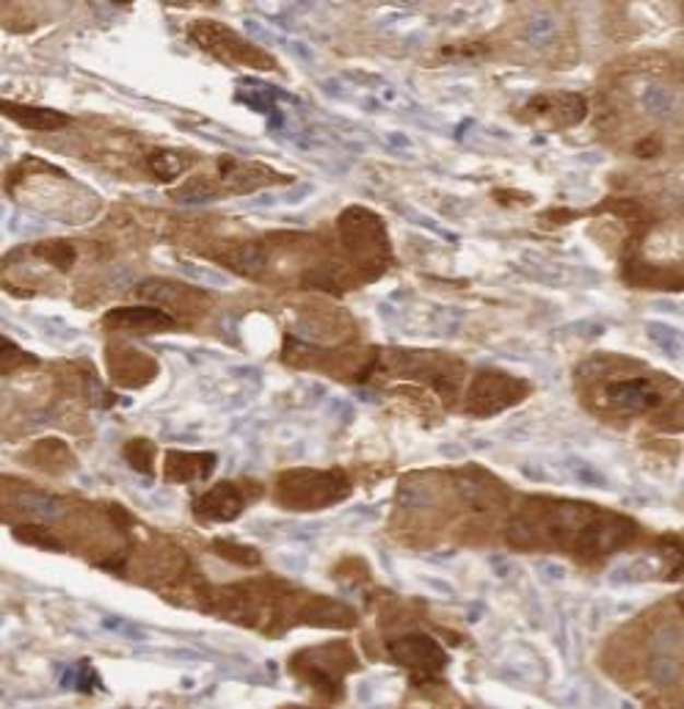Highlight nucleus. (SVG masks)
Instances as JSON below:
<instances>
[{
    "label": "nucleus",
    "mask_w": 684,
    "mask_h": 709,
    "mask_svg": "<svg viewBox=\"0 0 684 709\" xmlns=\"http://www.w3.org/2000/svg\"><path fill=\"white\" fill-rule=\"evenodd\" d=\"M20 541H28V544H36V547H47V550H61V544L52 539L50 530L45 528H34V524H25V528L17 530Z\"/></svg>",
    "instance_id": "21"
},
{
    "label": "nucleus",
    "mask_w": 684,
    "mask_h": 709,
    "mask_svg": "<svg viewBox=\"0 0 684 709\" xmlns=\"http://www.w3.org/2000/svg\"><path fill=\"white\" fill-rule=\"evenodd\" d=\"M219 553L224 555V558L235 560V564H244V566H257L260 564V555L255 553V550L249 547H233V544H219Z\"/></svg>",
    "instance_id": "22"
},
{
    "label": "nucleus",
    "mask_w": 684,
    "mask_h": 709,
    "mask_svg": "<svg viewBox=\"0 0 684 709\" xmlns=\"http://www.w3.org/2000/svg\"><path fill=\"white\" fill-rule=\"evenodd\" d=\"M524 395H528V385L524 381L505 376V373L488 370L481 373L472 381L470 392H467V409L472 414H477V417H488V414H497L503 409L519 403Z\"/></svg>",
    "instance_id": "7"
},
{
    "label": "nucleus",
    "mask_w": 684,
    "mask_h": 709,
    "mask_svg": "<svg viewBox=\"0 0 684 709\" xmlns=\"http://www.w3.org/2000/svg\"><path fill=\"white\" fill-rule=\"evenodd\" d=\"M389 654H392L394 663L412 671L417 682L434 680L447 665V654L428 635H406V638L394 640V643H389Z\"/></svg>",
    "instance_id": "8"
},
{
    "label": "nucleus",
    "mask_w": 684,
    "mask_h": 709,
    "mask_svg": "<svg viewBox=\"0 0 684 709\" xmlns=\"http://www.w3.org/2000/svg\"><path fill=\"white\" fill-rule=\"evenodd\" d=\"M31 461H34L39 470H56V466L70 464V450L61 442H39L31 453Z\"/></svg>",
    "instance_id": "18"
},
{
    "label": "nucleus",
    "mask_w": 684,
    "mask_h": 709,
    "mask_svg": "<svg viewBox=\"0 0 684 709\" xmlns=\"http://www.w3.org/2000/svg\"><path fill=\"white\" fill-rule=\"evenodd\" d=\"M662 403H665V395H662L657 378H602V385H599V406L613 409L618 414H644L660 409Z\"/></svg>",
    "instance_id": "5"
},
{
    "label": "nucleus",
    "mask_w": 684,
    "mask_h": 709,
    "mask_svg": "<svg viewBox=\"0 0 684 709\" xmlns=\"http://www.w3.org/2000/svg\"><path fill=\"white\" fill-rule=\"evenodd\" d=\"M340 235L342 244L349 246V251L354 255V260L367 271H373V274H376V268L387 262L389 244L378 215L367 213L362 208L345 210L340 218Z\"/></svg>",
    "instance_id": "3"
},
{
    "label": "nucleus",
    "mask_w": 684,
    "mask_h": 709,
    "mask_svg": "<svg viewBox=\"0 0 684 709\" xmlns=\"http://www.w3.org/2000/svg\"><path fill=\"white\" fill-rule=\"evenodd\" d=\"M635 535H638V524L633 519L597 508L591 513V519L577 530L575 541H571L568 550L580 560H599L624 550Z\"/></svg>",
    "instance_id": "2"
},
{
    "label": "nucleus",
    "mask_w": 684,
    "mask_h": 709,
    "mask_svg": "<svg viewBox=\"0 0 684 709\" xmlns=\"http://www.w3.org/2000/svg\"><path fill=\"white\" fill-rule=\"evenodd\" d=\"M135 293H139L141 298H146V302H155L161 304V307L175 309V312H188V315L199 312V309L208 304V296H204L202 291H197V287H186L166 280L144 282V285H139V291Z\"/></svg>",
    "instance_id": "10"
},
{
    "label": "nucleus",
    "mask_w": 684,
    "mask_h": 709,
    "mask_svg": "<svg viewBox=\"0 0 684 709\" xmlns=\"http://www.w3.org/2000/svg\"><path fill=\"white\" fill-rule=\"evenodd\" d=\"M34 255L42 257L45 262H50V265H56L59 271H67V268H72V262L78 260L75 246L67 244V240H50V244H39L34 249Z\"/></svg>",
    "instance_id": "17"
},
{
    "label": "nucleus",
    "mask_w": 684,
    "mask_h": 709,
    "mask_svg": "<svg viewBox=\"0 0 684 709\" xmlns=\"http://www.w3.org/2000/svg\"><path fill=\"white\" fill-rule=\"evenodd\" d=\"M103 323L108 329H122V332H163L175 326V318L155 307H128L110 309Z\"/></svg>",
    "instance_id": "13"
},
{
    "label": "nucleus",
    "mask_w": 684,
    "mask_h": 709,
    "mask_svg": "<svg viewBox=\"0 0 684 709\" xmlns=\"http://www.w3.org/2000/svg\"><path fill=\"white\" fill-rule=\"evenodd\" d=\"M215 459L210 453H168L166 477L177 483L202 481L213 472Z\"/></svg>",
    "instance_id": "16"
},
{
    "label": "nucleus",
    "mask_w": 684,
    "mask_h": 709,
    "mask_svg": "<svg viewBox=\"0 0 684 709\" xmlns=\"http://www.w3.org/2000/svg\"><path fill=\"white\" fill-rule=\"evenodd\" d=\"M150 166L161 180H175V177H180L188 169V161L182 155H177V152L161 150L150 157Z\"/></svg>",
    "instance_id": "19"
},
{
    "label": "nucleus",
    "mask_w": 684,
    "mask_h": 709,
    "mask_svg": "<svg viewBox=\"0 0 684 709\" xmlns=\"http://www.w3.org/2000/svg\"><path fill=\"white\" fill-rule=\"evenodd\" d=\"M246 508V495L235 483H221L197 500V517L210 522H233Z\"/></svg>",
    "instance_id": "12"
},
{
    "label": "nucleus",
    "mask_w": 684,
    "mask_h": 709,
    "mask_svg": "<svg viewBox=\"0 0 684 709\" xmlns=\"http://www.w3.org/2000/svg\"><path fill=\"white\" fill-rule=\"evenodd\" d=\"M356 665L354 651L345 643L334 646H320V649L302 651L296 660H293V669L296 674H302L309 685H315L318 690H340L342 674Z\"/></svg>",
    "instance_id": "6"
},
{
    "label": "nucleus",
    "mask_w": 684,
    "mask_h": 709,
    "mask_svg": "<svg viewBox=\"0 0 684 709\" xmlns=\"http://www.w3.org/2000/svg\"><path fill=\"white\" fill-rule=\"evenodd\" d=\"M0 108H3V114H7L12 122L23 125V128H31V130H59L64 128V125H70V117H64V114L47 111V108H34V105H17L3 99Z\"/></svg>",
    "instance_id": "15"
},
{
    "label": "nucleus",
    "mask_w": 684,
    "mask_h": 709,
    "mask_svg": "<svg viewBox=\"0 0 684 709\" xmlns=\"http://www.w3.org/2000/svg\"><path fill=\"white\" fill-rule=\"evenodd\" d=\"M125 456H128L130 464L139 472H152V461H155V448L144 439H135V442H128L125 448Z\"/></svg>",
    "instance_id": "20"
},
{
    "label": "nucleus",
    "mask_w": 684,
    "mask_h": 709,
    "mask_svg": "<svg viewBox=\"0 0 684 709\" xmlns=\"http://www.w3.org/2000/svg\"><path fill=\"white\" fill-rule=\"evenodd\" d=\"M188 36L197 42L202 50L213 52L215 59L229 61V64H244L251 70H266L273 67V59L266 50L255 47L251 42H246L244 36L235 34L233 28H226L221 23H210V20H199L188 28Z\"/></svg>",
    "instance_id": "4"
},
{
    "label": "nucleus",
    "mask_w": 684,
    "mask_h": 709,
    "mask_svg": "<svg viewBox=\"0 0 684 709\" xmlns=\"http://www.w3.org/2000/svg\"><path fill=\"white\" fill-rule=\"evenodd\" d=\"M351 492L342 472L323 470H293L284 472L276 483V497L282 506L296 511H315V508L334 506L345 500Z\"/></svg>",
    "instance_id": "1"
},
{
    "label": "nucleus",
    "mask_w": 684,
    "mask_h": 709,
    "mask_svg": "<svg viewBox=\"0 0 684 709\" xmlns=\"http://www.w3.org/2000/svg\"><path fill=\"white\" fill-rule=\"evenodd\" d=\"M528 114L524 119L530 122H541V125H552V128H571V125L582 122L586 117V99L580 94H539V97L530 99L524 105V111Z\"/></svg>",
    "instance_id": "9"
},
{
    "label": "nucleus",
    "mask_w": 684,
    "mask_h": 709,
    "mask_svg": "<svg viewBox=\"0 0 684 709\" xmlns=\"http://www.w3.org/2000/svg\"><path fill=\"white\" fill-rule=\"evenodd\" d=\"M456 481H459L461 497H464L475 511H492V508H503L505 503H508L505 488L499 486L492 475H486V472L481 470L456 472Z\"/></svg>",
    "instance_id": "11"
},
{
    "label": "nucleus",
    "mask_w": 684,
    "mask_h": 709,
    "mask_svg": "<svg viewBox=\"0 0 684 709\" xmlns=\"http://www.w3.org/2000/svg\"><path fill=\"white\" fill-rule=\"evenodd\" d=\"M108 367L114 370L119 385L128 387L146 385L152 373H155V365L139 351H114V354L108 351Z\"/></svg>",
    "instance_id": "14"
}]
</instances>
